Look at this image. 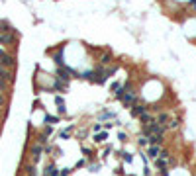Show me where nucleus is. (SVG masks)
Listing matches in <instances>:
<instances>
[{
  "instance_id": "1",
  "label": "nucleus",
  "mask_w": 196,
  "mask_h": 176,
  "mask_svg": "<svg viewBox=\"0 0 196 176\" xmlns=\"http://www.w3.org/2000/svg\"><path fill=\"white\" fill-rule=\"evenodd\" d=\"M122 104H124L126 108H131V106H135V104H137V94H135V90H131V88H130V90H128L126 94H124V98H122Z\"/></svg>"
},
{
  "instance_id": "2",
  "label": "nucleus",
  "mask_w": 196,
  "mask_h": 176,
  "mask_svg": "<svg viewBox=\"0 0 196 176\" xmlns=\"http://www.w3.org/2000/svg\"><path fill=\"white\" fill-rule=\"evenodd\" d=\"M145 112H147V108H145V104H139V102H137L135 106H131V112H130V114H131L133 117H141V116L145 114Z\"/></svg>"
},
{
  "instance_id": "3",
  "label": "nucleus",
  "mask_w": 196,
  "mask_h": 176,
  "mask_svg": "<svg viewBox=\"0 0 196 176\" xmlns=\"http://www.w3.org/2000/svg\"><path fill=\"white\" fill-rule=\"evenodd\" d=\"M0 65H4V67H14V57H10V55H6L4 53V49H0Z\"/></svg>"
},
{
  "instance_id": "4",
  "label": "nucleus",
  "mask_w": 196,
  "mask_h": 176,
  "mask_svg": "<svg viewBox=\"0 0 196 176\" xmlns=\"http://www.w3.org/2000/svg\"><path fill=\"white\" fill-rule=\"evenodd\" d=\"M159 153H161V147H155V145L147 147V157L149 158H159Z\"/></svg>"
},
{
  "instance_id": "5",
  "label": "nucleus",
  "mask_w": 196,
  "mask_h": 176,
  "mask_svg": "<svg viewBox=\"0 0 196 176\" xmlns=\"http://www.w3.org/2000/svg\"><path fill=\"white\" fill-rule=\"evenodd\" d=\"M53 61H55V65L57 67H65V57H63V47L59 49V51L53 55Z\"/></svg>"
},
{
  "instance_id": "6",
  "label": "nucleus",
  "mask_w": 196,
  "mask_h": 176,
  "mask_svg": "<svg viewBox=\"0 0 196 176\" xmlns=\"http://www.w3.org/2000/svg\"><path fill=\"white\" fill-rule=\"evenodd\" d=\"M45 176H59V170H57V166L53 165V162H49L47 166H45Z\"/></svg>"
},
{
  "instance_id": "7",
  "label": "nucleus",
  "mask_w": 196,
  "mask_h": 176,
  "mask_svg": "<svg viewBox=\"0 0 196 176\" xmlns=\"http://www.w3.org/2000/svg\"><path fill=\"white\" fill-rule=\"evenodd\" d=\"M112 61H114V55H112V53L110 51H106V53H104V55L102 57H100V65H102V67H106V65H110V63Z\"/></svg>"
},
{
  "instance_id": "8",
  "label": "nucleus",
  "mask_w": 196,
  "mask_h": 176,
  "mask_svg": "<svg viewBox=\"0 0 196 176\" xmlns=\"http://www.w3.org/2000/svg\"><path fill=\"white\" fill-rule=\"evenodd\" d=\"M108 139V131H100V133H94L92 141L94 143H104V141Z\"/></svg>"
},
{
  "instance_id": "9",
  "label": "nucleus",
  "mask_w": 196,
  "mask_h": 176,
  "mask_svg": "<svg viewBox=\"0 0 196 176\" xmlns=\"http://www.w3.org/2000/svg\"><path fill=\"white\" fill-rule=\"evenodd\" d=\"M98 119L102 121V119H116V114L114 112H110V110H104V112H100L98 114Z\"/></svg>"
},
{
  "instance_id": "10",
  "label": "nucleus",
  "mask_w": 196,
  "mask_h": 176,
  "mask_svg": "<svg viewBox=\"0 0 196 176\" xmlns=\"http://www.w3.org/2000/svg\"><path fill=\"white\" fill-rule=\"evenodd\" d=\"M163 135H151L149 137V145H155V147H161L163 145Z\"/></svg>"
},
{
  "instance_id": "11",
  "label": "nucleus",
  "mask_w": 196,
  "mask_h": 176,
  "mask_svg": "<svg viewBox=\"0 0 196 176\" xmlns=\"http://www.w3.org/2000/svg\"><path fill=\"white\" fill-rule=\"evenodd\" d=\"M169 121H171V117H169V114H167V112H163V114L157 116V123H159V125H167Z\"/></svg>"
},
{
  "instance_id": "12",
  "label": "nucleus",
  "mask_w": 196,
  "mask_h": 176,
  "mask_svg": "<svg viewBox=\"0 0 196 176\" xmlns=\"http://www.w3.org/2000/svg\"><path fill=\"white\" fill-rule=\"evenodd\" d=\"M55 104L59 106V114H65L67 112V108H65V100H63V96H55Z\"/></svg>"
},
{
  "instance_id": "13",
  "label": "nucleus",
  "mask_w": 196,
  "mask_h": 176,
  "mask_svg": "<svg viewBox=\"0 0 196 176\" xmlns=\"http://www.w3.org/2000/svg\"><path fill=\"white\" fill-rule=\"evenodd\" d=\"M32 157H33V161H39V157H41V145H33L32 147Z\"/></svg>"
},
{
  "instance_id": "14",
  "label": "nucleus",
  "mask_w": 196,
  "mask_h": 176,
  "mask_svg": "<svg viewBox=\"0 0 196 176\" xmlns=\"http://www.w3.org/2000/svg\"><path fill=\"white\" fill-rule=\"evenodd\" d=\"M139 121H141L143 125H149V123H153V121H155V117H153L151 114H147V112H145V114L139 117Z\"/></svg>"
},
{
  "instance_id": "15",
  "label": "nucleus",
  "mask_w": 196,
  "mask_h": 176,
  "mask_svg": "<svg viewBox=\"0 0 196 176\" xmlns=\"http://www.w3.org/2000/svg\"><path fill=\"white\" fill-rule=\"evenodd\" d=\"M0 78L2 80H12V73H8L4 65H0Z\"/></svg>"
},
{
  "instance_id": "16",
  "label": "nucleus",
  "mask_w": 196,
  "mask_h": 176,
  "mask_svg": "<svg viewBox=\"0 0 196 176\" xmlns=\"http://www.w3.org/2000/svg\"><path fill=\"white\" fill-rule=\"evenodd\" d=\"M45 123H49V125L59 123V116H45Z\"/></svg>"
},
{
  "instance_id": "17",
  "label": "nucleus",
  "mask_w": 196,
  "mask_h": 176,
  "mask_svg": "<svg viewBox=\"0 0 196 176\" xmlns=\"http://www.w3.org/2000/svg\"><path fill=\"white\" fill-rule=\"evenodd\" d=\"M155 166H157L159 170L167 168V158H155Z\"/></svg>"
},
{
  "instance_id": "18",
  "label": "nucleus",
  "mask_w": 196,
  "mask_h": 176,
  "mask_svg": "<svg viewBox=\"0 0 196 176\" xmlns=\"http://www.w3.org/2000/svg\"><path fill=\"white\" fill-rule=\"evenodd\" d=\"M116 70H118V67H108V69L106 70H104V74H106V78H110V77H114V74H116Z\"/></svg>"
},
{
  "instance_id": "19",
  "label": "nucleus",
  "mask_w": 196,
  "mask_h": 176,
  "mask_svg": "<svg viewBox=\"0 0 196 176\" xmlns=\"http://www.w3.org/2000/svg\"><path fill=\"white\" fill-rule=\"evenodd\" d=\"M10 41H14V35H12V33H6V35H0V43H10Z\"/></svg>"
},
{
  "instance_id": "20",
  "label": "nucleus",
  "mask_w": 196,
  "mask_h": 176,
  "mask_svg": "<svg viewBox=\"0 0 196 176\" xmlns=\"http://www.w3.org/2000/svg\"><path fill=\"white\" fill-rule=\"evenodd\" d=\"M137 145H139V147H149V137L141 135L139 139H137Z\"/></svg>"
},
{
  "instance_id": "21",
  "label": "nucleus",
  "mask_w": 196,
  "mask_h": 176,
  "mask_svg": "<svg viewBox=\"0 0 196 176\" xmlns=\"http://www.w3.org/2000/svg\"><path fill=\"white\" fill-rule=\"evenodd\" d=\"M178 123H181L178 119H171L169 123H167V129H177V127H178Z\"/></svg>"
},
{
  "instance_id": "22",
  "label": "nucleus",
  "mask_w": 196,
  "mask_h": 176,
  "mask_svg": "<svg viewBox=\"0 0 196 176\" xmlns=\"http://www.w3.org/2000/svg\"><path fill=\"white\" fill-rule=\"evenodd\" d=\"M90 172H100V162H92V165L88 166Z\"/></svg>"
},
{
  "instance_id": "23",
  "label": "nucleus",
  "mask_w": 196,
  "mask_h": 176,
  "mask_svg": "<svg viewBox=\"0 0 196 176\" xmlns=\"http://www.w3.org/2000/svg\"><path fill=\"white\" fill-rule=\"evenodd\" d=\"M159 158H167V161H169L171 158V153L167 149H161V153H159Z\"/></svg>"
},
{
  "instance_id": "24",
  "label": "nucleus",
  "mask_w": 196,
  "mask_h": 176,
  "mask_svg": "<svg viewBox=\"0 0 196 176\" xmlns=\"http://www.w3.org/2000/svg\"><path fill=\"white\" fill-rule=\"evenodd\" d=\"M102 129H104V123H100V121H98V123H94V125H92V131H94V133H100V131H102Z\"/></svg>"
},
{
  "instance_id": "25",
  "label": "nucleus",
  "mask_w": 196,
  "mask_h": 176,
  "mask_svg": "<svg viewBox=\"0 0 196 176\" xmlns=\"http://www.w3.org/2000/svg\"><path fill=\"white\" fill-rule=\"evenodd\" d=\"M122 158H124L126 162H131V161H133V155H131V153H122Z\"/></svg>"
},
{
  "instance_id": "26",
  "label": "nucleus",
  "mask_w": 196,
  "mask_h": 176,
  "mask_svg": "<svg viewBox=\"0 0 196 176\" xmlns=\"http://www.w3.org/2000/svg\"><path fill=\"white\" fill-rule=\"evenodd\" d=\"M71 172H73V168H63V170H59V176H69Z\"/></svg>"
},
{
  "instance_id": "27",
  "label": "nucleus",
  "mask_w": 196,
  "mask_h": 176,
  "mask_svg": "<svg viewBox=\"0 0 196 176\" xmlns=\"http://www.w3.org/2000/svg\"><path fill=\"white\" fill-rule=\"evenodd\" d=\"M114 121H106V123H104V131H108V129H112V127H114Z\"/></svg>"
},
{
  "instance_id": "28",
  "label": "nucleus",
  "mask_w": 196,
  "mask_h": 176,
  "mask_svg": "<svg viewBox=\"0 0 196 176\" xmlns=\"http://www.w3.org/2000/svg\"><path fill=\"white\" fill-rule=\"evenodd\" d=\"M82 166H86V161H85V158H81V161L77 162V166H75V168H82Z\"/></svg>"
},
{
  "instance_id": "29",
  "label": "nucleus",
  "mask_w": 196,
  "mask_h": 176,
  "mask_svg": "<svg viewBox=\"0 0 196 176\" xmlns=\"http://www.w3.org/2000/svg\"><path fill=\"white\" fill-rule=\"evenodd\" d=\"M82 153H85L86 157H92V151H90L88 147H82Z\"/></svg>"
},
{
  "instance_id": "30",
  "label": "nucleus",
  "mask_w": 196,
  "mask_h": 176,
  "mask_svg": "<svg viewBox=\"0 0 196 176\" xmlns=\"http://www.w3.org/2000/svg\"><path fill=\"white\" fill-rule=\"evenodd\" d=\"M43 133H45V135L49 137V135H51V133H53V127H51V125H47V127H45V131H43Z\"/></svg>"
},
{
  "instance_id": "31",
  "label": "nucleus",
  "mask_w": 196,
  "mask_h": 176,
  "mask_svg": "<svg viewBox=\"0 0 196 176\" xmlns=\"http://www.w3.org/2000/svg\"><path fill=\"white\" fill-rule=\"evenodd\" d=\"M59 137H61V139H69V131H61Z\"/></svg>"
},
{
  "instance_id": "32",
  "label": "nucleus",
  "mask_w": 196,
  "mask_h": 176,
  "mask_svg": "<svg viewBox=\"0 0 196 176\" xmlns=\"http://www.w3.org/2000/svg\"><path fill=\"white\" fill-rule=\"evenodd\" d=\"M149 174H151V170H149V166L145 165V168H143V176H149Z\"/></svg>"
},
{
  "instance_id": "33",
  "label": "nucleus",
  "mask_w": 196,
  "mask_h": 176,
  "mask_svg": "<svg viewBox=\"0 0 196 176\" xmlns=\"http://www.w3.org/2000/svg\"><path fill=\"white\" fill-rule=\"evenodd\" d=\"M118 139H120V141H128V137H126V133H120V135H118Z\"/></svg>"
},
{
  "instance_id": "34",
  "label": "nucleus",
  "mask_w": 196,
  "mask_h": 176,
  "mask_svg": "<svg viewBox=\"0 0 196 176\" xmlns=\"http://www.w3.org/2000/svg\"><path fill=\"white\" fill-rule=\"evenodd\" d=\"M161 176H169V170H167V168H163V170H161Z\"/></svg>"
},
{
  "instance_id": "35",
  "label": "nucleus",
  "mask_w": 196,
  "mask_h": 176,
  "mask_svg": "<svg viewBox=\"0 0 196 176\" xmlns=\"http://www.w3.org/2000/svg\"><path fill=\"white\" fill-rule=\"evenodd\" d=\"M190 6H192V8H196V0H190Z\"/></svg>"
}]
</instances>
